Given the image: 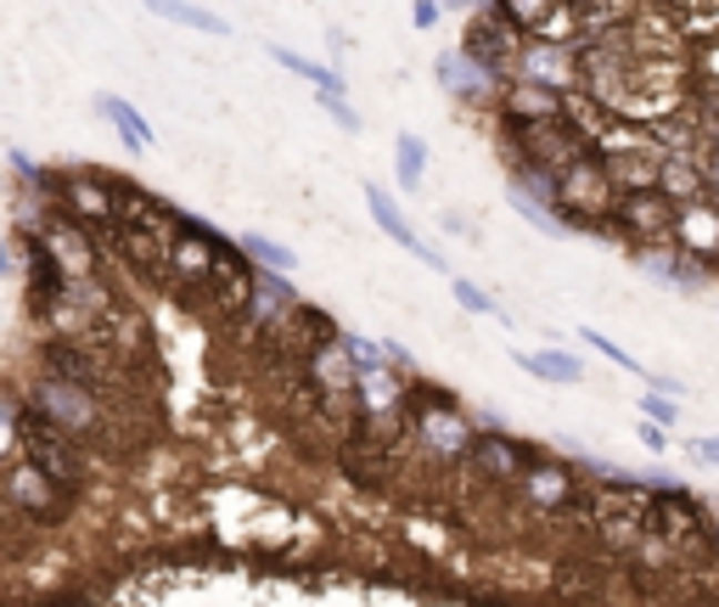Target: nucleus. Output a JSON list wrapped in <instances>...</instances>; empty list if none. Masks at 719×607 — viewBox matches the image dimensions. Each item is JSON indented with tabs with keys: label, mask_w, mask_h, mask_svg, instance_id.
I'll list each match as a JSON object with an SVG mask.
<instances>
[{
	"label": "nucleus",
	"mask_w": 719,
	"mask_h": 607,
	"mask_svg": "<svg viewBox=\"0 0 719 607\" xmlns=\"http://www.w3.org/2000/svg\"><path fill=\"white\" fill-rule=\"evenodd\" d=\"M512 209H517V214H523L528 225H539L546 236H563V231H568V225H563V220H557L551 209H539V203H534V198H528L523 186H512Z\"/></svg>",
	"instance_id": "obj_11"
},
{
	"label": "nucleus",
	"mask_w": 719,
	"mask_h": 607,
	"mask_svg": "<svg viewBox=\"0 0 719 607\" xmlns=\"http://www.w3.org/2000/svg\"><path fill=\"white\" fill-rule=\"evenodd\" d=\"M691 456H697V462H708V467H719V433H713V439H697V445H691Z\"/></svg>",
	"instance_id": "obj_17"
},
{
	"label": "nucleus",
	"mask_w": 719,
	"mask_h": 607,
	"mask_svg": "<svg viewBox=\"0 0 719 607\" xmlns=\"http://www.w3.org/2000/svg\"><path fill=\"white\" fill-rule=\"evenodd\" d=\"M438 23V7H416V29H433Z\"/></svg>",
	"instance_id": "obj_18"
},
{
	"label": "nucleus",
	"mask_w": 719,
	"mask_h": 607,
	"mask_svg": "<svg viewBox=\"0 0 719 607\" xmlns=\"http://www.w3.org/2000/svg\"><path fill=\"white\" fill-rule=\"evenodd\" d=\"M449 293H456V299H462V310H473V315H495V321H506V310H500L484 287H473V282H462V276L449 282Z\"/></svg>",
	"instance_id": "obj_13"
},
{
	"label": "nucleus",
	"mask_w": 719,
	"mask_h": 607,
	"mask_svg": "<svg viewBox=\"0 0 719 607\" xmlns=\"http://www.w3.org/2000/svg\"><path fill=\"white\" fill-rule=\"evenodd\" d=\"M624 214L636 220V231H647V236H652V231H664L669 203H664V198H652V192H641V198H629V203H624Z\"/></svg>",
	"instance_id": "obj_9"
},
{
	"label": "nucleus",
	"mask_w": 719,
	"mask_h": 607,
	"mask_svg": "<svg viewBox=\"0 0 719 607\" xmlns=\"http://www.w3.org/2000/svg\"><path fill=\"white\" fill-rule=\"evenodd\" d=\"M270 57H276L282 68H293L298 79H315V91H321V97H337V91H343V79H337L332 68H321V62H310V57L287 51V45H270Z\"/></svg>",
	"instance_id": "obj_6"
},
{
	"label": "nucleus",
	"mask_w": 719,
	"mask_h": 607,
	"mask_svg": "<svg viewBox=\"0 0 719 607\" xmlns=\"http://www.w3.org/2000/svg\"><path fill=\"white\" fill-rule=\"evenodd\" d=\"M478 456H484L495 473H517V451H512L506 439H484V445H478Z\"/></svg>",
	"instance_id": "obj_14"
},
{
	"label": "nucleus",
	"mask_w": 719,
	"mask_h": 607,
	"mask_svg": "<svg viewBox=\"0 0 719 607\" xmlns=\"http://www.w3.org/2000/svg\"><path fill=\"white\" fill-rule=\"evenodd\" d=\"M97 108H102V113H108V119L119 124V135H124L130 146H152V130H146V119H141V113H135L130 102H119V97H102Z\"/></svg>",
	"instance_id": "obj_8"
},
{
	"label": "nucleus",
	"mask_w": 719,
	"mask_h": 607,
	"mask_svg": "<svg viewBox=\"0 0 719 607\" xmlns=\"http://www.w3.org/2000/svg\"><path fill=\"white\" fill-rule=\"evenodd\" d=\"M585 343H590V350H596V355H607V361H612L618 372H629V377H647V366H641L636 355H624V350H618V343H612L607 332H596V326H585Z\"/></svg>",
	"instance_id": "obj_10"
},
{
	"label": "nucleus",
	"mask_w": 719,
	"mask_h": 607,
	"mask_svg": "<svg viewBox=\"0 0 719 607\" xmlns=\"http://www.w3.org/2000/svg\"><path fill=\"white\" fill-rule=\"evenodd\" d=\"M242 253H247V259H259V265H264L270 276H287V271L298 265V253H293V247H282V242H270V236H242Z\"/></svg>",
	"instance_id": "obj_7"
},
{
	"label": "nucleus",
	"mask_w": 719,
	"mask_h": 607,
	"mask_svg": "<svg viewBox=\"0 0 719 607\" xmlns=\"http://www.w3.org/2000/svg\"><path fill=\"white\" fill-rule=\"evenodd\" d=\"M366 203H372V214H377V225H383V236H394V242H399L405 253H416V259H422V265H433V271H449V265H444V259H438V253H433V247H427V242H422V236H416V231H411V225L399 220V209L388 203V192H377V186H366Z\"/></svg>",
	"instance_id": "obj_3"
},
{
	"label": "nucleus",
	"mask_w": 719,
	"mask_h": 607,
	"mask_svg": "<svg viewBox=\"0 0 719 607\" xmlns=\"http://www.w3.org/2000/svg\"><path fill=\"white\" fill-rule=\"evenodd\" d=\"M641 411H647V422H652V427L680 422V405H675V399H664V394H647V399H641Z\"/></svg>",
	"instance_id": "obj_15"
},
{
	"label": "nucleus",
	"mask_w": 719,
	"mask_h": 607,
	"mask_svg": "<svg viewBox=\"0 0 719 607\" xmlns=\"http://www.w3.org/2000/svg\"><path fill=\"white\" fill-rule=\"evenodd\" d=\"M163 18H180V23H198V29H209V34H220V29H225L220 18H209V12H198V7H163Z\"/></svg>",
	"instance_id": "obj_16"
},
{
	"label": "nucleus",
	"mask_w": 719,
	"mask_h": 607,
	"mask_svg": "<svg viewBox=\"0 0 719 607\" xmlns=\"http://www.w3.org/2000/svg\"><path fill=\"white\" fill-rule=\"evenodd\" d=\"M7 422H12L18 445H23V462H34L40 473H51L62 489H73V484H79V445L68 439V433H62L57 422H34L18 399L7 405Z\"/></svg>",
	"instance_id": "obj_1"
},
{
	"label": "nucleus",
	"mask_w": 719,
	"mask_h": 607,
	"mask_svg": "<svg viewBox=\"0 0 719 607\" xmlns=\"http://www.w3.org/2000/svg\"><path fill=\"white\" fill-rule=\"evenodd\" d=\"M438 79L449 84V91H467V97H473V91H484V84H489L495 73H484L467 51H456V57L444 51V57H438Z\"/></svg>",
	"instance_id": "obj_5"
},
{
	"label": "nucleus",
	"mask_w": 719,
	"mask_h": 607,
	"mask_svg": "<svg viewBox=\"0 0 719 607\" xmlns=\"http://www.w3.org/2000/svg\"><path fill=\"white\" fill-rule=\"evenodd\" d=\"M422 169H427L422 135H399V181H405V186H422Z\"/></svg>",
	"instance_id": "obj_12"
},
{
	"label": "nucleus",
	"mask_w": 719,
	"mask_h": 607,
	"mask_svg": "<svg viewBox=\"0 0 719 607\" xmlns=\"http://www.w3.org/2000/svg\"><path fill=\"white\" fill-rule=\"evenodd\" d=\"M517 366H523L528 377H546V383H579V377H585V366H579L574 355H557V350H539V355H517Z\"/></svg>",
	"instance_id": "obj_4"
},
{
	"label": "nucleus",
	"mask_w": 719,
	"mask_h": 607,
	"mask_svg": "<svg viewBox=\"0 0 719 607\" xmlns=\"http://www.w3.org/2000/svg\"><path fill=\"white\" fill-rule=\"evenodd\" d=\"M7 489H12V500L18 506H29V512H40V517H57L62 506H68V489L51 478V473H40L34 462H12V478H7Z\"/></svg>",
	"instance_id": "obj_2"
}]
</instances>
